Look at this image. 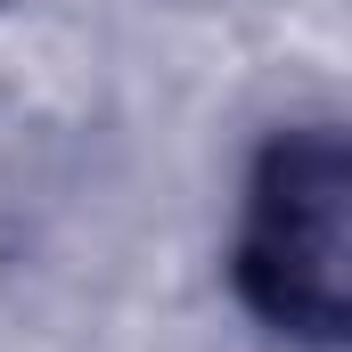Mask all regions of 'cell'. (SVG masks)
Returning a JSON list of instances; mask_svg holds the SVG:
<instances>
[{
  "label": "cell",
  "mask_w": 352,
  "mask_h": 352,
  "mask_svg": "<svg viewBox=\"0 0 352 352\" xmlns=\"http://www.w3.org/2000/svg\"><path fill=\"white\" fill-rule=\"evenodd\" d=\"M230 287L287 344L352 352V131L295 123L246 164Z\"/></svg>",
  "instance_id": "obj_1"
},
{
  "label": "cell",
  "mask_w": 352,
  "mask_h": 352,
  "mask_svg": "<svg viewBox=\"0 0 352 352\" xmlns=\"http://www.w3.org/2000/svg\"><path fill=\"white\" fill-rule=\"evenodd\" d=\"M98 74L107 58L90 25L41 0H0V115H33V123L82 115L98 98Z\"/></svg>",
  "instance_id": "obj_2"
}]
</instances>
